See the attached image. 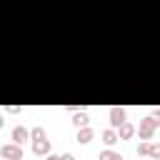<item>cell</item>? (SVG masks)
<instances>
[{
    "instance_id": "ba28073f",
    "label": "cell",
    "mask_w": 160,
    "mask_h": 160,
    "mask_svg": "<svg viewBox=\"0 0 160 160\" xmlns=\"http://www.w3.org/2000/svg\"><path fill=\"white\" fill-rule=\"evenodd\" d=\"M72 125L85 128V125H88V112H75V115H72Z\"/></svg>"
},
{
    "instance_id": "5bb4252c",
    "label": "cell",
    "mask_w": 160,
    "mask_h": 160,
    "mask_svg": "<svg viewBox=\"0 0 160 160\" xmlns=\"http://www.w3.org/2000/svg\"><path fill=\"white\" fill-rule=\"evenodd\" d=\"M48 160H62V155H52V152H48Z\"/></svg>"
},
{
    "instance_id": "6da1fadb",
    "label": "cell",
    "mask_w": 160,
    "mask_h": 160,
    "mask_svg": "<svg viewBox=\"0 0 160 160\" xmlns=\"http://www.w3.org/2000/svg\"><path fill=\"white\" fill-rule=\"evenodd\" d=\"M0 152H2V158H5V160H22V148H20V142L2 145V148H0Z\"/></svg>"
},
{
    "instance_id": "8fae6325",
    "label": "cell",
    "mask_w": 160,
    "mask_h": 160,
    "mask_svg": "<svg viewBox=\"0 0 160 160\" xmlns=\"http://www.w3.org/2000/svg\"><path fill=\"white\" fill-rule=\"evenodd\" d=\"M150 158L160 160V142H150Z\"/></svg>"
},
{
    "instance_id": "277c9868",
    "label": "cell",
    "mask_w": 160,
    "mask_h": 160,
    "mask_svg": "<svg viewBox=\"0 0 160 160\" xmlns=\"http://www.w3.org/2000/svg\"><path fill=\"white\" fill-rule=\"evenodd\" d=\"M32 152H35V155H48V152H50V142H48L45 138L32 140Z\"/></svg>"
},
{
    "instance_id": "52a82bcc",
    "label": "cell",
    "mask_w": 160,
    "mask_h": 160,
    "mask_svg": "<svg viewBox=\"0 0 160 160\" xmlns=\"http://www.w3.org/2000/svg\"><path fill=\"white\" fill-rule=\"evenodd\" d=\"M90 140H92V130H90V128H80V132H78V142L85 145V142H90Z\"/></svg>"
},
{
    "instance_id": "4fadbf2b",
    "label": "cell",
    "mask_w": 160,
    "mask_h": 160,
    "mask_svg": "<svg viewBox=\"0 0 160 160\" xmlns=\"http://www.w3.org/2000/svg\"><path fill=\"white\" fill-rule=\"evenodd\" d=\"M138 155H150V142H140V148H138Z\"/></svg>"
},
{
    "instance_id": "9c48e42d",
    "label": "cell",
    "mask_w": 160,
    "mask_h": 160,
    "mask_svg": "<svg viewBox=\"0 0 160 160\" xmlns=\"http://www.w3.org/2000/svg\"><path fill=\"white\" fill-rule=\"evenodd\" d=\"M132 132H135V128H132V125L125 120V122L120 125V132H118V135H120V138H132Z\"/></svg>"
},
{
    "instance_id": "3957f363",
    "label": "cell",
    "mask_w": 160,
    "mask_h": 160,
    "mask_svg": "<svg viewBox=\"0 0 160 160\" xmlns=\"http://www.w3.org/2000/svg\"><path fill=\"white\" fill-rule=\"evenodd\" d=\"M122 122H125V110L122 108H110V125L120 128Z\"/></svg>"
},
{
    "instance_id": "2e32d148",
    "label": "cell",
    "mask_w": 160,
    "mask_h": 160,
    "mask_svg": "<svg viewBox=\"0 0 160 160\" xmlns=\"http://www.w3.org/2000/svg\"><path fill=\"white\" fill-rule=\"evenodd\" d=\"M62 160H75V158H72L70 152H65V155H62Z\"/></svg>"
},
{
    "instance_id": "5b68a950",
    "label": "cell",
    "mask_w": 160,
    "mask_h": 160,
    "mask_svg": "<svg viewBox=\"0 0 160 160\" xmlns=\"http://www.w3.org/2000/svg\"><path fill=\"white\" fill-rule=\"evenodd\" d=\"M28 135H30V130H28V128H22V125H18V128L12 130V140H15V142L28 140Z\"/></svg>"
},
{
    "instance_id": "30bf717a",
    "label": "cell",
    "mask_w": 160,
    "mask_h": 160,
    "mask_svg": "<svg viewBox=\"0 0 160 160\" xmlns=\"http://www.w3.org/2000/svg\"><path fill=\"white\" fill-rule=\"evenodd\" d=\"M100 160H122V155L115 152V150H102L100 152Z\"/></svg>"
},
{
    "instance_id": "9a60e30c",
    "label": "cell",
    "mask_w": 160,
    "mask_h": 160,
    "mask_svg": "<svg viewBox=\"0 0 160 160\" xmlns=\"http://www.w3.org/2000/svg\"><path fill=\"white\" fill-rule=\"evenodd\" d=\"M152 118H155V122L160 125V110H155V112H152Z\"/></svg>"
},
{
    "instance_id": "7c38bea8",
    "label": "cell",
    "mask_w": 160,
    "mask_h": 160,
    "mask_svg": "<svg viewBox=\"0 0 160 160\" xmlns=\"http://www.w3.org/2000/svg\"><path fill=\"white\" fill-rule=\"evenodd\" d=\"M30 135H32V140H40V138H45V130H42V128H32Z\"/></svg>"
},
{
    "instance_id": "8992f818",
    "label": "cell",
    "mask_w": 160,
    "mask_h": 160,
    "mask_svg": "<svg viewBox=\"0 0 160 160\" xmlns=\"http://www.w3.org/2000/svg\"><path fill=\"white\" fill-rule=\"evenodd\" d=\"M118 140H120V135H118L115 130H105V132H102V142H105V145H115Z\"/></svg>"
},
{
    "instance_id": "7a4b0ae2",
    "label": "cell",
    "mask_w": 160,
    "mask_h": 160,
    "mask_svg": "<svg viewBox=\"0 0 160 160\" xmlns=\"http://www.w3.org/2000/svg\"><path fill=\"white\" fill-rule=\"evenodd\" d=\"M155 128H158V122H155L152 115L145 118V120H140V138H142V140H150L152 132H155Z\"/></svg>"
},
{
    "instance_id": "e0dca14e",
    "label": "cell",
    "mask_w": 160,
    "mask_h": 160,
    "mask_svg": "<svg viewBox=\"0 0 160 160\" xmlns=\"http://www.w3.org/2000/svg\"><path fill=\"white\" fill-rule=\"evenodd\" d=\"M2 125H5V120H2V115H0V130H2Z\"/></svg>"
}]
</instances>
